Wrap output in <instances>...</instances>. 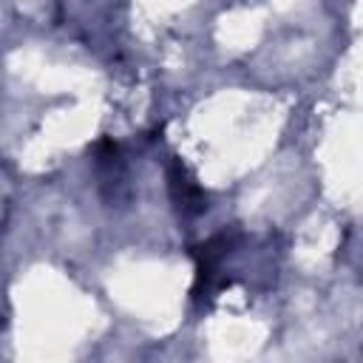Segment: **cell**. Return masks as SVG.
Wrapping results in <instances>:
<instances>
[{
    "label": "cell",
    "instance_id": "obj_1",
    "mask_svg": "<svg viewBox=\"0 0 363 363\" xmlns=\"http://www.w3.org/2000/svg\"><path fill=\"white\" fill-rule=\"evenodd\" d=\"M167 179H170L173 199L179 201V207H182L184 213H193V216H196V213H201V210L207 207L204 193L199 190V184H196L193 179H187V173H184L182 164H173L170 173H167Z\"/></svg>",
    "mask_w": 363,
    "mask_h": 363
}]
</instances>
